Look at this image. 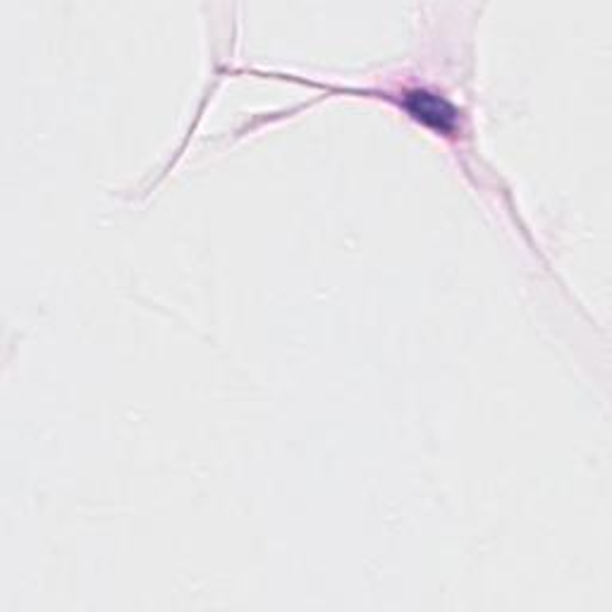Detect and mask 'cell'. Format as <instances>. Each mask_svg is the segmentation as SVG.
<instances>
[{
	"instance_id": "6da1fadb",
	"label": "cell",
	"mask_w": 612,
	"mask_h": 612,
	"mask_svg": "<svg viewBox=\"0 0 612 612\" xmlns=\"http://www.w3.org/2000/svg\"><path fill=\"white\" fill-rule=\"evenodd\" d=\"M404 108L410 110L412 118L424 123L426 127L435 129V133L450 135L457 127V110L450 106L447 101L439 94L431 92H412L404 101Z\"/></svg>"
}]
</instances>
